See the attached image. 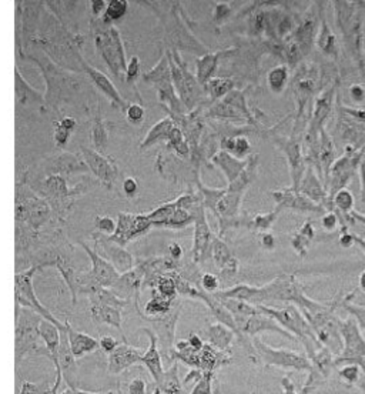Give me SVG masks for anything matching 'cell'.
I'll use <instances>...</instances> for the list:
<instances>
[{"mask_svg": "<svg viewBox=\"0 0 365 394\" xmlns=\"http://www.w3.org/2000/svg\"><path fill=\"white\" fill-rule=\"evenodd\" d=\"M281 385H282L284 394H295V391H294V385H292V383H291L288 378H282Z\"/></svg>", "mask_w": 365, "mask_h": 394, "instance_id": "obj_27", "label": "cell"}, {"mask_svg": "<svg viewBox=\"0 0 365 394\" xmlns=\"http://www.w3.org/2000/svg\"><path fill=\"white\" fill-rule=\"evenodd\" d=\"M337 203L342 209H348V207L351 206V203H352V196L348 191H341L337 197Z\"/></svg>", "mask_w": 365, "mask_h": 394, "instance_id": "obj_21", "label": "cell"}, {"mask_svg": "<svg viewBox=\"0 0 365 394\" xmlns=\"http://www.w3.org/2000/svg\"><path fill=\"white\" fill-rule=\"evenodd\" d=\"M100 344H102V347H103L106 351H109V353H112L113 350L117 347V343H116L112 337H104L103 340L100 341Z\"/></svg>", "mask_w": 365, "mask_h": 394, "instance_id": "obj_23", "label": "cell"}, {"mask_svg": "<svg viewBox=\"0 0 365 394\" xmlns=\"http://www.w3.org/2000/svg\"><path fill=\"white\" fill-rule=\"evenodd\" d=\"M285 79H287L285 69L284 67H277L270 73V85L272 86V89H281L282 85L285 83Z\"/></svg>", "mask_w": 365, "mask_h": 394, "instance_id": "obj_13", "label": "cell"}, {"mask_svg": "<svg viewBox=\"0 0 365 394\" xmlns=\"http://www.w3.org/2000/svg\"><path fill=\"white\" fill-rule=\"evenodd\" d=\"M38 267H32L28 272L22 273L16 276V297L18 301L23 306H29L35 311L40 313L42 316H45L47 319V321H50L53 326H56L59 328L60 333H63L66 330V326H62L56 319H53V316L50 314V311L46 310L36 299L35 296V291H33V286H32V277H33V273H36Z\"/></svg>", "mask_w": 365, "mask_h": 394, "instance_id": "obj_1", "label": "cell"}, {"mask_svg": "<svg viewBox=\"0 0 365 394\" xmlns=\"http://www.w3.org/2000/svg\"><path fill=\"white\" fill-rule=\"evenodd\" d=\"M215 394H218V393H215Z\"/></svg>", "mask_w": 365, "mask_h": 394, "instance_id": "obj_37", "label": "cell"}, {"mask_svg": "<svg viewBox=\"0 0 365 394\" xmlns=\"http://www.w3.org/2000/svg\"><path fill=\"white\" fill-rule=\"evenodd\" d=\"M171 252H173V256H174V257H180V254H181L180 247H178V246H176V244H173V246H171Z\"/></svg>", "mask_w": 365, "mask_h": 394, "instance_id": "obj_32", "label": "cell"}, {"mask_svg": "<svg viewBox=\"0 0 365 394\" xmlns=\"http://www.w3.org/2000/svg\"><path fill=\"white\" fill-rule=\"evenodd\" d=\"M359 284L362 287V290H365V272L361 274V279H359Z\"/></svg>", "mask_w": 365, "mask_h": 394, "instance_id": "obj_36", "label": "cell"}, {"mask_svg": "<svg viewBox=\"0 0 365 394\" xmlns=\"http://www.w3.org/2000/svg\"><path fill=\"white\" fill-rule=\"evenodd\" d=\"M201 283H203V287H204L207 291H214L215 289L218 287V280H217V277L213 276V274H204Z\"/></svg>", "mask_w": 365, "mask_h": 394, "instance_id": "obj_20", "label": "cell"}, {"mask_svg": "<svg viewBox=\"0 0 365 394\" xmlns=\"http://www.w3.org/2000/svg\"><path fill=\"white\" fill-rule=\"evenodd\" d=\"M147 310L153 311V313H164V311L169 310V303L166 299H156L147 306Z\"/></svg>", "mask_w": 365, "mask_h": 394, "instance_id": "obj_16", "label": "cell"}, {"mask_svg": "<svg viewBox=\"0 0 365 394\" xmlns=\"http://www.w3.org/2000/svg\"><path fill=\"white\" fill-rule=\"evenodd\" d=\"M149 333V331H147ZM151 337V344H150V348L141 356V363H144L146 364V367L150 370L151 375H153V378H154V381L159 384L160 380H161V377H163V374H164V371H163V367H161V357H160V353L159 350H157V346H156V338H154V336L151 334V333H149Z\"/></svg>", "mask_w": 365, "mask_h": 394, "instance_id": "obj_6", "label": "cell"}, {"mask_svg": "<svg viewBox=\"0 0 365 394\" xmlns=\"http://www.w3.org/2000/svg\"><path fill=\"white\" fill-rule=\"evenodd\" d=\"M124 187H126V190H127L129 193H133V191L136 190V183H134V180H127V181L124 183Z\"/></svg>", "mask_w": 365, "mask_h": 394, "instance_id": "obj_29", "label": "cell"}, {"mask_svg": "<svg viewBox=\"0 0 365 394\" xmlns=\"http://www.w3.org/2000/svg\"><path fill=\"white\" fill-rule=\"evenodd\" d=\"M255 346L257 350L260 351L262 360L267 363V364H275V366H282V367H292L295 370H309L308 360L304 358L297 353H291V351H285V350H272L271 347L262 344L261 341L255 340Z\"/></svg>", "mask_w": 365, "mask_h": 394, "instance_id": "obj_2", "label": "cell"}, {"mask_svg": "<svg viewBox=\"0 0 365 394\" xmlns=\"http://www.w3.org/2000/svg\"><path fill=\"white\" fill-rule=\"evenodd\" d=\"M364 244H365V243H364Z\"/></svg>", "mask_w": 365, "mask_h": 394, "instance_id": "obj_38", "label": "cell"}, {"mask_svg": "<svg viewBox=\"0 0 365 394\" xmlns=\"http://www.w3.org/2000/svg\"><path fill=\"white\" fill-rule=\"evenodd\" d=\"M129 391L130 394H144L146 391V384L143 380H134L131 381L130 387H129Z\"/></svg>", "mask_w": 365, "mask_h": 394, "instance_id": "obj_22", "label": "cell"}, {"mask_svg": "<svg viewBox=\"0 0 365 394\" xmlns=\"http://www.w3.org/2000/svg\"><path fill=\"white\" fill-rule=\"evenodd\" d=\"M187 343H188V347L194 348V350H201V348H203V343H201L200 337H197V336H194V334L190 336Z\"/></svg>", "mask_w": 365, "mask_h": 394, "instance_id": "obj_25", "label": "cell"}, {"mask_svg": "<svg viewBox=\"0 0 365 394\" xmlns=\"http://www.w3.org/2000/svg\"><path fill=\"white\" fill-rule=\"evenodd\" d=\"M124 10H126V5L123 2H112L107 15L112 16V18H120Z\"/></svg>", "mask_w": 365, "mask_h": 394, "instance_id": "obj_19", "label": "cell"}, {"mask_svg": "<svg viewBox=\"0 0 365 394\" xmlns=\"http://www.w3.org/2000/svg\"><path fill=\"white\" fill-rule=\"evenodd\" d=\"M20 394H42V393L39 391L38 385H33L30 384V383H28V381H25V383H23V387H22V393Z\"/></svg>", "mask_w": 365, "mask_h": 394, "instance_id": "obj_24", "label": "cell"}, {"mask_svg": "<svg viewBox=\"0 0 365 394\" xmlns=\"http://www.w3.org/2000/svg\"><path fill=\"white\" fill-rule=\"evenodd\" d=\"M342 334L345 337V358H355V357L365 356V341L361 337L355 323L348 320L342 327Z\"/></svg>", "mask_w": 365, "mask_h": 394, "instance_id": "obj_5", "label": "cell"}, {"mask_svg": "<svg viewBox=\"0 0 365 394\" xmlns=\"http://www.w3.org/2000/svg\"><path fill=\"white\" fill-rule=\"evenodd\" d=\"M352 96L355 97L356 100H358V99H362V90H361L359 87H354V89H352Z\"/></svg>", "mask_w": 365, "mask_h": 394, "instance_id": "obj_31", "label": "cell"}, {"mask_svg": "<svg viewBox=\"0 0 365 394\" xmlns=\"http://www.w3.org/2000/svg\"><path fill=\"white\" fill-rule=\"evenodd\" d=\"M231 338H233V334L228 330H225L223 326H220V324L213 326V327L210 328V341L214 344L215 347L224 350L230 344Z\"/></svg>", "mask_w": 365, "mask_h": 394, "instance_id": "obj_9", "label": "cell"}, {"mask_svg": "<svg viewBox=\"0 0 365 394\" xmlns=\"http://www.w3.org/2000/svg\"><path fill=\"white\" fill-rule=\"evenodd\" d=\"M159 388L166 394H181V384L178 381L177 374V364L171 367V370L166 371L161 380H160Z\"/></svg>", "mask_w": 365, "mask_h": 394, "instance_id": "obj_8", "label": "cell"}, {"mask_svg": "<svg viewBox=\"0 0 365 394\" xmlns=\"http://www.w3.org/2000/svg\"><path fill=\"white\" fill-rule=\"evenodd\" d=\"M141 351L137 348L129 347V346H120L114 348L110 353L109 358V370L110 373H120L124 368L133 366L134 363H139L141 360Z\"/></svg>", "mask_w": 365, "mask_h": 394, "instance_id": "obj_3", "label": "cell"}, {"mask_svg": "<svg viewBox=\"0 0 365 394\" xmlns=\"http://www.w3.org/2000/svg\"><path fill=\"white\" fill-rule=\"evenodd\" d=\"M264 244H265V246H270V247H271V246H272V239H271V237H270V236H265V237H264Z\"/></svg>", "mask_w": 365, "mask_h": 394, "instance_id": "obj_35", "label": "cell"}, {"mask_svg": "<svg viewBox=\"0 0 365 394\" xmlns=\"http://www.w3.org/2000/svg\"><path fill=\"white\" fill-rule=\"evenodd\" d=\"M339 374H341V377H344L346 381L355 383L356 380H358V375H359V368L356 366H348L345 368H342L339 371Z\"/></svg>", "mask_w": 365, "mask_h": 394, "instance_id": "obj_14", "label": "cell"}, {"mask_svg": "<svg viewBox=\"0 0 365 394\" xmlns=\"http://www.w3.org/2000/svg\"><path fill=\"white\" fill-rule=\"evenodd\" d=\"M227 307L231 310L234 314H237V317H250V316H255L257 314V311L251 306L241 303V301H227Z\"/></svg>", "mask_w": 365, "mask_h": 394, "instance_id": "obj_11", "label": "cell"}, {"mask_svg": "<svg viewBox=\"0 0 365 394\" xmlns=\"http://www.w3.org/2000/svg\"><path fill=\"white\" fill-rule=\"evenodd\" d=\"M354 313H355L356 319L362 324V327L365 328V310H354Z\"/></svg>", "mask_w": 365, "mask_h": 394, "instance_id": "obj_28", "label": "cell"}, {"mask_svg": "<svg viewBox=\"0 0 365 394\" xmlns=\"http://www.w3.org/2000/svg\"><path fill=\"white\" fill-rule=\"evenodd\" d=\"M66 334H67V340H69V346H70V351L75 358L77 357H82L86 353H90L94 351L96 348L99 347V343L97 340L86 336L83 333H79L73 328L70 327L69 321L66 323Z\"/></svg>", "mask_w": 365, "mask_h": 394, "instance_id": "obj_4", "label": "cell"}, {"mask_svg": "<svg viewBox=\"0 0 365 394\" xmlns=\"http://www.w3.org/2000/svg\"><path fill=\"white\" fill-rule=\"evenodd\" d=\"M191 394H211V373H204V375L197 381Z\"/></svg>", "mask_w": 365, "mask_h": 394, "instance_id": "obj_12", "label": "cell"}, {"mask_svg": "<svg viewBox=\"0 0 365 394\" xmlns=\"http://www.w3.org/2000/svg\"><path fill=\"white\" fill-rule=\"evenodd\" d=\"M90 256H92V259H93L94 262V276H96V279L102 284H112L117 279V273L114 272V269H112L102 259H99L94 253H90Z\"/></svg>", "mask_w": 365, "mask_h": 394, "instance_id": "obj_7", "label": "cell"}, {"mask_svg": "<svg viewBox=\"0 0 365 394\" xmlns=\"http://www.w3.org/2000/svg\"><path fill=\"white\" fill-rule=\"evenodd\" d=\"M94 317H100L102 321L109 323L112 326L120 327V314L117 310L112 307H102V309H94Z\"/></svg>", "mask_w": 365, "mask_h": 394, "instance_id": "obj_10", "label": "cell"}, {"mask_svg": "<svg viewBox=\"0 0 365 394\" xmlns=\"http://www.w3.org/2000/svg\"><path fill=\"white\" fill-rule=\"evenodd\" d=\"M159 289L164 296H171L176 291V284H174V282L171 279H163L159 283Z\"/></svg>", "mask_w": 365, "mask_h": 394, "instance_id": "obj_18", "label": "cell"}, {"mask_svg": "<svg viewBox=\"0 0 365 394\" xmlns=\"http://www.w3.org/2000/svg\"><path fill=\"white\" fill-rule=\"evenodd\" d=\"M334 223H335L334 216H328L324 219V226H325L327 229H332V227H334Z\"/></svg>", "mask_w": 365, "mask_h": 394, "instance_id": "obj_30", "label": "cell"}, {"mask_svg": "<svg viewBox=\"0 0 365 394\" xmlns=\"http://www.w3.org/2000/svg\"><path fill=\"white\" fill-rule=\"evenodd\" d=\"M349 243H351V237H348V236H345V237H342V240H341V244L342 246H349Z\"/></svg>", "mask_w": 365, "mask_h": 394, "instance_id": "obj_34", "label": "cell"}, {"mask_svg": "<svg viewBox=\"0 0 365 394\" xmlns=\"http://www.w3.org/2000/svg\"><path fill=\"white\" fill-rule=\"evenodd\" d=\"M90 73H92V76H93L94 79H96V82L100 85V87H102V89L104 87V90H106L107 93L114 94V96H116V99H119V96H117V93H116V90H113L112 85L109 83V80H106L103 76L100 75V73H97V72H96V70H93V69L90 70Z\"/></svg>", "mask_w": 365, "mask_h": 394, "instance_id": "obj_15", "label": "cell"}, {"mask_svg": "<svg viewBox=\"0 0 365 394\" xmlns=\"http://www.w3.org/2000/svg\"><path fill=\"white\" fill-rule=\"evenodd\" d=\"M129 116H130L133 120H139V119H141V116H143L141 107H139V106H131L130 110H129Z\"/></svg>", "mask_w": 365, "mask_h": 394, "instance_id": "obj_26", "label": "cell"}, {"mask_svg": "<svg viewBox=\"0 0 365 394\" xmlns=\"http://www.w3.org/2000/svg\"><path fill=\"white\" fill-rule=\"evenodd\" d=\"M214 259L215 262L218 263V264H223V263H225L227 260H228V252H227V249L224 247V244L221 243H217L214 246Z\"/></svg>", "mask_w": 365, "mask_h": 394, "instance_id": "obj_17", "label": "cell"}, {"mask_svg": "<svg viewBox=\"0 0 365 394\" xmlns=\"http://www.w3.org/2000/svg\"><path fill=\"white\" fill-rule=\"evenodd\" d=\"M62 394H93V393H86V391H79V390H76V388H72V390H67V391H65V393Z\"/></svg>", "mask_w": 365, "mask_h": 394, "instance_id": "obj_33", "label": "cell"}]
</instances>
